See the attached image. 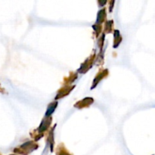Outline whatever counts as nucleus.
<instances>
[{"mask_svg":"<svg viewBox=\"0 0 155 155\" xmlns=\"http://www.w3.org/2000/svg\"><path fill=\"white\" fill-rule=\"evenodd\" d=\"M39 148V145L34 141H27L24 144L17 147L13 150L15 154L30 155L33 151H36Z\"/></svg>","mask_w":155,"mask_h":155,"instance_id":"nucleus-1","label":"nucleus"},{"mask_svg":"<svg viewBox=\"0 0 155 155\" xmlns=\"http://www.w3.org/2000/svg\"><path fill=\"white\" fill-rule=\"evenodd\" d=\"M96 58V54L93 53V54H91L81 65H80V68L77 70V73H80V74H86L88 71H89V69L92 68V65H93L94 62H95V59Z\"/></svg>","mask_w":155,"mask_h":155,"instance_id":"nucleus-2","label":"nucleus"},{"mask_svg":"<svg viewBox=\"0 0 155 155\" xmlns=\"http://www.w3.org/2000/svg\"><path fill=\"white\" fill-rule=\"evenodd\" d=\"M57 124H54V127L49 130L48 133V136H47L46 139V146H45L44 151L47 149V151H49L50 152L52 153L54 151V130H55V127Z\"/></svg>","mask_w":155,"mask_h":155,"instance_id":"nucleus-3","label":"nucleus"},{"mask_svg":"<svg viewBox=\"0 0 155 155\" xmlns=\"http://www.w3.org/2000/svg\"><path fill=\"white\" fill-rule=\"evenodd\" d=\"M109 75V71L107 69H102L99 71V72L97 74V75L95 76V77L94 78L93 82H92V86L91 87V89H93L98 86V83L104 79L105 77H107Z\"/></svg>","mask_w":155,"mask_h":155,"instance_id":"nucleus-4","label":"nucleus"},{"mask_svg":"<svg viewBox=\"0 0 155 155\" xmlns=\"http://www.w3.org/2000/svg\"><path fill=\"white\" fill-rule=\"evenodd\" d=\"M94 103V98H92V97H86L83 99L80 100V101H77V103H75L74 105V107L77 109H83L86 108V107H89L92 105Z\"/></svg>","mask_w":155,"mask_h":155,"instance_id":"nucleus-5","label":"nucleus"},{"mask_svg":"<svg viewBox=\"0 0 155 155\" xmlns=\"http://www.w3.org/2000/svg\"><path fill=\"white\" fill-rule=\"evenodd\" d=\"M75 88V86H64L61 88L60 89H58V93L56 95L54 99L57 101V100L61 99V98H64V97H66L67 95H69L71 92L73 91V89Z\"/></svg>","mask_w":155,"mask_h":155,"instance_id":"nucleus-6","label":"nucleus"},{"mask_svg":"<svg viewBox=\"0 0 155 155\" xmlns=\"http://www.w3.org/2000/svg\"><path fill=\"white\" fill-rule=\"evenodd\" d=\"M51 122H52V117H51L45 116V117L42 119L40 125H39V127L37 128L38 131H39V133L44 134V133L49 129L50 126H51Z\"/></svg>","mask_w":155,"mask_h":155,"instance_id":"nucleus-7","label":"nucleus"},{"mask_svg":"<svg viewBox=\"0 0 155 155\" xmlns=\"http://www.w3.org/2000/svg\"><path fill=\"white\" fill-rule=\"evenodd\" d=\"M77 78H78V74H77V73L71 72L68 77L64 78V86H71V84L74 81H76L77 80Z\"/></svg>","mask_w":155,"mask_h":155,"instance_id":"nucleus-8","label":"nucleus"},{"mask_svg":"<svg viewBox=\"0 0 155 155\" xmlns=\"http://www.w3.org/2000/svg\"><path fill=\"white\" fill-rule=\"evenodd\" d=\"M107 10H106V8H103L102 9L98 11V15H97V19L95 24H100L101 25V24L105 21L106 18H107Z\"/></svg>","mask_w":155,"mask_h":155,"instance_id":"nucleus-9","label":"nucleus"},{"mask_svg":"<svg viewBox=\"0 0 155 155\" xmlns=\"http://www.w3.org/2000/svg\"><path fill=\"white\" fill-rule=\"evenodd\" d=\"M55 155H74L72 153L70 152L67 148L65 147L64 144L61 143L57 146L55 149Z\"/></svg>","mask_w":155,"mask_h":155,"instance_id":"nucleus-10","label":"nucleus"},{"mask_svg":"<svg viewBox=\"0 0 155 155\" xmlns=\"http://www.w3.org/2000/svg\"><path fill=\"white\" fill-rule=\"evenodd\" d=\"M122 36H121L120 33L118 30H114V48H117L122 42Z\"/></svg>","mask_w":155,"mask_h":155,"instance_id":"nucleus-11","label":"nucleus"},{"mask_svg":"<svg viewBox=\"0 0 155 155\" xmlns=\"http://www.w3.org/2000/svg\"><path fill=\"white\" fill-rule=\"evenodd\" d=\"M58 104V103L57 101H52V102L50 103L48 105V107H47L46 112H45V117H51V115L55 111V109L57 108Z\"/></svg>","mask_w":155,"mask_h":155,"instance_id":"nucleus-12","label":"nucleus"},{"mask_svg":"<svg viewBox=\"0 0 155 155\" xmlns=\"http://www.w3.org/2000/svg\"><path fill=\"white\" fill-rule=\"evenodd\" d=\"M114 21L113 20H109L105 22L104 24V33H111L112 32H114Z\"/></svg>","mask_w":155,"mask_h":155,"instance_id":"nucleus-13","label":"nucleus"},{"mask_svg":"<svg viewBox=\"0 0 155 155\" xmlns=\"http://www.w3.org/2000/svg\"><path fill=\"white\" fill-rule=\"evenodd\" d=\"M30 137L33 139V141H34V142L39 141L41 138H42L44 136V134L39 133V132L38 131L37 129H36V130H33L32 132H30Z\"/></svg>","mask_w":155,"mask_h":155,"instance_id":"nucleus-14","label":"nucleus"},{"mask_svg":"<svg viewBox=\"0 0 155 155\" xmlns=\"http://www.w3.org/2000/svg\"><path fill=\"white\" fill-rule=\"evenodd\" d=\"M92 28L95 30V37H98L100 34H101V32H102V26L100 25V24H95L92 25Z\"/></svg>","mask_w":155,"mask_h":155,"instance_id":"nucleus-15","label":"nucleus"},{"mask_svg":"<svg viewBox=\"0 0 155 155\" xmlns=\"http://www.w3.org/2000/svg\"><path fill=\"white\" fill-rule=\"evenodd\" d=\"M104 38H105V33H102L101 35V37H100L98 40V48H100V50H101V51L102 50V48H103Z\"/></svg>","mask_w":155,"mask_h":155,"instance_id":"nucleus-16","label":"nucleus"},{"mask_svg":"<svg viewBox=\"0 0 155 155\" xmlns=\"http://www.w3.org/2000/svg\"><path fill=\"white\" fill-rule=\"evenodd\" d=\"M114 3H115V1L114 0H112V1H110L109 2V4H110V6H109V12H112V10H113L114 7Z\"/></svg>","mask_w":155,"mask_h":155,"instance_id":"nucleus-17","label":"nucleus"},{"mask_svg":"<svg viewBox=\"0 0 155 155\" xmlns=\"http://www.w3.org/2000/svg\"><path fill=\"white\" fill-rule=\"evenodd\" d=\"M107 1H98V4L99 5V7H101V6H104V5L107 4Z\"/></svg>","mask_w":155,"mask_h":155,"instance_id":"nucleus-18","label":"nucleus"},{"mask_svg":"<svg viewBox=\"0 0 155 155\" xmlns=\"http://www.w3.org/2000/svg\"><path fill=\"white\" fill-rule=\"evenodd\" d=\"M5 89H1V88H0V92H2V93H5Z\"/></svg>","mask_w":155,"mask_h":155,"instance_id":"nucleus-19","label":"nucleus"},{"mask_svg":"<svg viewBox=\"0 0 155 155\" xmlns=\"http://www.w3.org/2000/svg\"><path fill=\"white\" fill-rule=\"evenodd\" d=\"M9 155H18V154H9Z\"/></svg>","mask_w":155,"mask_h":155,"instance_id":"nucleus-20","label":"nucleus"},{"mask_svg":"<svg viewBox=\"0 0 155 155\" xmlns=\"http://www.w3.org/2000/svg\"><path fill=\"white\" fill-rule=\"evenodd\" d=\"M0 155H2V154H1V153H0Z\"/></svg>","mask_w":155,"mask_h":155,"instance_id":"nucleus-21","label":"nucleus"},{"mask_svg":"<svg viewBox=\"0 0 155 155\" xmlns=\"http://www.w3.org/2000/svg\"><path fill=\"white\" fill-rule=\"evenodd\" d=\"M153 155H154V154H153Z\"/></svg>","mask_w":155,"mask_h":155,"instance_id":"nucleus-22","label":"nucleus"}]
</instances>
